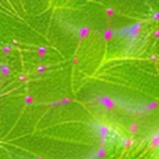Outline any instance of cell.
Instances as JSON below:
<instances>
[{"label": "cell", "mask_w": 159, "mask_h": 159, "mask_svg": "<svg viewBox=\"0 0 159 159\" xmlns=\"http://www.w3.org/2000/svg\"><path fill=\"white\" fill-rule=\"evenodd\" d=\"M97 101L108 110H112L116 106V102L109 96H99L97 97Z\"/></svg>", "instance_id": "obj_1"}, {"label": "cell", "mask_w": 159, "mask_h": 159, "mask_svg": "<svg viewBox=\"0 0 159 159\" xmlns=\"http://www.w3.org/2000/svg\"><path fill=\"white\" fill-rule=\"evenodd\" d=\"M97 129H98V134H99V137H100L101 141L105 142L107 140L108 135L110 134V129L105 125L100 124V125L97 126Z\"/></svg>", "instance_id": "obj_2"}, {"label": "cell", "mask_w": 159, "mask_h": 159, "mask_svg": "<svg viewBox=\"0 0 159 159\" xmlns=\"http://www.w3.org/2000/svg\"><path fill=\"white\" fill-rule=\"evenodd\" d=\"M89 33H90V29L89 27H86V26L81 27L78 30V38L80 40H83V39H85V38L88 37V35L89 34Z\"/></svg>", "instance_id": "obj_3"}, {"label": "cell", "mask_w": 159, "mask_h": 159, "mask_svg": "<svg viewBox=\"0 0 159 159\" xmlns=\"http://www.w3.org/2000/svg\"><path fill=\"white\" fill-rule=\"evenodd\" d=\"M106 155H107V151H106V149H105V147L104 146H102V147H100L98 150H97V152H96V154L94 155V157L95 158H105L106 157Z\"/></svg>", "instance_id": "obj_4"}, {"label": "cell", "mask_w": 159, "mask_h": 159, "mask_svg": "<svg viewBox=\"0 0 159 159\" xmlns=\"http://www.w3.org/2000/svg\"><path fill=\"white\" fill-rule=\"evenodd\" d=\"M158 107L159 102L155 101V102H150L146 103L143 109H144L145 111H153V110H156V109L158 108Z\"/></svg>", "instance_id": "obj_5"}, {"label": "cell", "mask_w": 159, "mask_h": 159, "mask_svg": "<svg viewBox=\"0 0 159 159\" xmlns=\"http://www.w3.org/2000/svg\"><path fill=\"white\" fill-rule=\"evenodd\" d=\"M0 73L3 76H8L11 74V69L9 66L6 64H1L0 65Z\"/></svg>", "instance_id": "obj_6"}, {"label": "cell", "mask_w": 159, "mask_h": 159, "mask_svg": "<svg viewBox=\"0 0 159 159\" xmlns=\"http://www.w3.org/2000/svg\"><path fill=\"white\" fill-rule=\"evenodd\" d=\"M114 34H115V32H114L113 29H110V28L106 29V30L103 32V38H104V40H105V41H110V40H112L113 37H114Z\"/></svg>", "instance_id": "obj_7"}, {"label": "cell", "mask_w": 159, "mask_h": 159, "mask_svg": "<svg viewBox=\"0 0 159 159\" xmlns=\"http://www.w3.org/2000/svg\"><path fill=\"white\" fill-rule=\"evenodd\" d=\"M129 131L131 134H136L139 131V124L137 123H132L129 126Z\"/></svg>", "instance_id": "obj_8"}, {"label": "cell", "mask_w": 159, "mask_h": 159, "mask_svg": "<svg viewBox=\"0 0 159 159\" xmlns=\"http://www.w3.org/2000/svg\"><path fill=\"white\" fill-rule=\"evenodd\" d=\"M157 146H159V133L156 134L150 142V147H157Z\"/></svg>", "instance_id": "obj_9"}, {"label": "cell", "mask_w": 159, "mask_h": 159, "mask_svg": "<svg viewBox=\"0 0 159 159\" xmlns=\"http://www.w3.org/2000/svg\"><path fill=\"white\" fill-rule=\"evenodd\" d=\"M134 143V140L131 138H127L123 141V145L125 148H130Z\"/></svg>", "instance_id": "obj_10"}, {"label": "cell", "mask_w": 159, "mask_h": 159, "mask_svg": "<svg viewBox=\"0 0 159 159\" xmlns=\"http://www.w3.org/2000/svg\"><path fill=\"white\" fill-rule=\"evenodd\" d=\"M34 102V99L32 95H26L24 97V103L26 105H33Z\"/></svg>", "instance_id": "obj_11"}, {"label": "cell", "mask_w": 159, "mask_h": 159, "mask_svg": "<svg viewBox=\"0 0 159 159\" xmlns=\"http://www.w3.org/2000/svg\"><path fill=\"white\" fill-rule=\"evenodd\" d=\"M73 100L70 98V97H64L61 100H58V102H59V106L60 105H65V104H68L70 102H72Z\"/></svg>", "instance_id": "obj_12"}, {"label": "cell", "mask_w": 159, "mask_h": 159, "mask_svg": "<svg viewBox=\"0 0 159 159\" xmlns=\"http://www.w3.org/2000/svg\"><path fill=\"white\" fill-rule=\"evenodd\" d=\"M48 70V66H47V65H44V64H40V65H38L37 67H36V73H38V74H43V73H45V72H47Z\"/></svg>", "instance_id": "obj_13"}, {"label": "cell", "mask_w": 159, "mask_h": 159, "mask_svg": "<svg viewBox=\"0 0 159 159\" xmlns=\"http://www.w3.org/2000/svg\"><path fill=\"white\" fill-rule=\"evenodd\" d=\"M105 13L108 17H113L115 14H116V9L113 8V7H107L105 9Z\"/></svg>", "instance_id": "obj_14"}, {"label": "cell", "mask_w": 159, "mask_h": 159, "mask_svg": "<svg viewBox=\"0 0 159 159\" xmlns=\"http://www.w3.org/2000/svg\"><path fill=\"white\" fill-rule=\"evenodd\" d=\"M11 50H12V48H11V47H10L9 45L4 46V47L2 48V49H1L2 53H4V54H9V53L11 52Z\"/></svg>", "instance_id": "obj_15"}, {"label": "cell", "mask_w": 159, "mask_h": 159, "mask_svg": "<svg viewBox=\"0 0 159 159\" xmlns=\"http://www.w3.org/2000/svg\"><path fill=\"white\" fill-rule=\"evenodd\" d=\"M37 51H41V52L47 53V52H48V48H47V47H45V46H40V47H38Z\"/></svg>", "instance_id": "obj_16"}, {"label": "cell", "mask_w": 159, "mask_h": 159, "mask_svg": "<svg viewBox=\"0 0 159 159\" xmlns=\"http://www.w3.org/2000/svg\"><path fill=\"white\" fill-rule=\"evenodd\" d=\"M26 80H27V76H26V75H21L19 76V81H20V82H25Z\"/></svg>", "instance_id": "obj_17"}, {"label": "cell", "mask_w": 159, "mask_h": 159, "mask_svg": "<svg viewBox=\"0 0 159 159\" xmlns=\"http://www.w3.org/2000/svg\"><path fill=\"white\" fill-rule=\"evenodd\" d=\"M36 53H37L38 57H40V58H44V57H46V55H47V53L41 52V51H36Z\"/></svg>", "instance_id": "obj_18"}, {"label": "cell", "mask_w": 159, "mask_h": 159, "mask_svg": "<svg viewBox=\"0 0 159 159\" xmlns=\"http://www.w3.org/2000/svg\"><path fill=\"white\" fill-rule=\"evenodd\" d=\"M153 20H159V11L156 12V13L153 15Z\"/></svg>", "instance_id": "obj_19"}, {"label": "cell", "mask_w": 159, "mask_h": 159, "mask_svg": "<svg viewBox=\"0 0 159 159\" xmlns=\"http://www.w3.org/2000/svg\"><path fill=\"white\" fill-rule=\"evenodd\" d=\"M78 62H79V58H78V57H74V58H73V63L76 64V63H78Z\"/></svg>", "instance_id": "obj_20"}, {"label": "cell", "mask_w": 159, "mask_h": 159, "mask_svg": "<svg viewBox=\"0 0 159 159\" xmlns=\"http://www.w3.org/2000/svg\"><path fill=\"white\" fill-rule=\"evenodd\" d=\"M154 36L156 37V38H159V29H157L156 31H155V34H154Z\"/></svg>", "instance_id": "obj_21"}, {"label": "cell", "mask_w": 159, "mask_h": 159, "mask_svg": "<svg viewBox=\"0 0 159 159\" xmlns=\"http://www.w3.org/2000/svg\"><path fill=\"white\" fill-rule=\"evenodd\" d=\"M151 59H153V60H154V59H157V56H156V55H152V56H151Z\"/></svg>", "instance_id": "obj_22"}, {"label": "cell", "mask_w": 159, "mask_h": 159, "mask_svg": "<svg viewBox=\"0 0 159 159\" xmlns=\"http://www.w3.org/2000/svg\"><path fill=\"white\" fill-rule=\"evenodd\" d=\"M36 159H44V158H43V157H37Z\"/></svg>", "instance_id": "obj_23"}]
</instances>
